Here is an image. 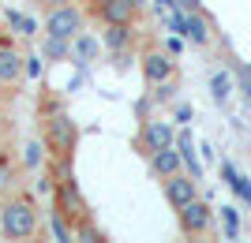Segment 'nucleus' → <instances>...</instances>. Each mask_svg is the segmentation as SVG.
I'll use <instances>...</instances> for the list:
<instances>
[{"mask_svg": "<svg viewBox=\"0 0 251 243\" xmlns=\"http://www.w3.org/2000/svg\"><path fill=\"white\" fill-rule=\"evenodd\" d=\"M38 232V206L30 199H8L0 206V236L11 243H26Z\"/></svg>", "mask_w": 251, "mask_h": 243, "instance_id": "nucleus-1", "label": "nucleus"}, {"mask_svg": "<svg viewBox=\"0 0 251 243\" xmlns=\"http://www.w3.org/2000/svg\"><path fill=\"white\" fill-rule=\"evenodd\" d=\"M75 142H79V127H75V120L68 116L60 105H52L49 120H45V146H49L56 157H72Z\"/></svg>", "mask_w": 251, "mask_h": 243, "instance_id": "nucleus-2", "label": "nucleus"}, {"mask_svg": "<svg viewBox=\"0 0 251 243\" xmlns=\"http://www.w3.org/2000/svg\"><path fill=\"white\" fill-rule=\"evenodd\" d=\"M52 210H60L64 217L72 224H79L86 217V202H83V191H79V183H75V176L68 172V165H64L60 180H56V191H52Z\"/></svg>", "mask_w": 251, "mask_h": 243, "instance_id": "nucleus-3", "label": "nucleus"}, {"mask_svg": "<svg viewBox=\"0 0 251 243\" xmlns=\"http://www.w3.org/2000/svg\"><path fill=\"white\" fill-rule=\"evenodd\" d=\"M45 34H52V38H68L72 42L75 34H83V8L79 4H56V8H49V15H45Z\"/></svg>", "mask_w": 251, "mask_h": 243, "instance_id": "nucleus-4", "label": "nucleus"}, {"mask_svg": "<svg viewBox=\"0 0 251 243\" xmlns=\"http://www.w3.org/2000/svg\"><path fill=\"white\" fill-rule=\"evenodd\" d=\"M135 146L139 154H157V150H169V146H176V127L169 124V120H147L143 124V131H139L135 138Z\"/></svg>", "mask_w": 251, "mask_h": 243, "instance_id": "nucleus-5", "label": "nucleus"}, {"mask_svg": "<svg viewBox=\"0 0 251 243\" xmlns=\"http://www.w3.org/2000/svg\"><path fill=\"white\" fill-rule=\"evenodd\" d=\"M139 71H143L147 86H161V83L173 79L176 60H173V53H165V49H150V53H143V60H139Z\"/></svg>", "mask_w": 251, "mask_h": 243, "instance_id": "nucleus-6", "label": "nucleus"}, {"mask_svg": "<svg viewBox=\"0 0 251 243\" xmlns=\"http://www.w3.org/2000/svg\"><path fill=\"white\" fill-rule=\"evenodd\" d=\"M161 191H165V202L173 206V210H184L188 202L199 199V180L188 176V172H176V176L161 180Z\"/></svg>", "mask_w": 251, "mask_h": 243, "instance_id": "nucleus-7", "label": "nucleus"}, {"mask_svg": "<svg viewBox=\"0 0 251 243\" xmlns=\"http://www.w3.org/2000/svg\"><path fill=\"white\" fill-rule=\"evenodd\" d=\"M176 221L188 236H202V232H210V224H214V210H210V202L195 199V202H188L184 210H176Z\"/></svg>", "mask_w": 251, "mask_h": 243, "instance_id": "nucleus-8", "label": "nucleus"}, {"mask_svg": "<svg viewBox=\"0 0 251 243\" xmlns=\"http://www.w3.org/2000/svg\"><path fill=\"white\" fill-rule=\"evenodd\" d=\"M94 15L105 26H131V19L139 15V8L131 0H94Z\"/></svg>", "mask_w": 251, "mask_h": 243, "instance_id": "nucleus-9", "label": "nucleus"}, {"mask_svg": "<svg viewBox=\"0 0 251 243\" xmlns=\"http://www.w3.org/2000/svg\"><path fill=\"white\" fill-rule=\"evenodd\" d=\"M26 75V56L11 42H0V86H15Z\"/></svg>", "mask_w": 251, "mask_h": 243, "instance_id": "nucleus-10", "label": "nucleus"}, {"mask_svg": "<svg viewBox=\"0 0 251 243\" xmlns=\"http://www.w3.org/2000/svg\"><path fill=\"white\" fill-rule=\"evenodd\" d=\"M180 38H188V45H210V19L202 11H180Z\"/></svg>", "mask_w": 251, "mask_h": 243, "instance_id": "nucleus-11", "label": "nucleus"}, {"mask_svg": "<svg viewBox=\"0 0 251 243\" xmlns=\"http://www.w3.org/2000/svg\"><path fill=\"white\" fill-rule=\"evenodd\" d=\"M101 42H105V53L113 60H127L131 45H135V34H131V26H105Z\"/></svg>", "mask_w": 251, "mask_h": 243, "instance_id": "nucleus-12", "label": "nucleus"}, {"mask_svg": "<svg viewBox=\"0 0 251 243\" xmlns=\"http://www.w3.org/2000/svg\"><path fill=\"white\" fill-rule=\"evenodd\" d=\"M105 53V42L98 38V34H75L72 38V64H79V67H86V64H94L98 56Z\"/></svg>", "mask_w": 251, "mask_h": 243, "instance_id": "nucleus-13", "label": "nucleus"}, {"mask_svg": "<svg viewBox=\"0 0 251 243\" xmlns=\"http://www.w3.org/2000/svg\"><path fill=\"white\" fill-rule=\"evenodd\" d=\"M147 165H150V172H154L157 180H169V176H176V172L184 169V157H180V150H176V146H169V150H157V154H150Z\"/></svg>", "mask_w": 251, "mask_h": 243, "instance_id": "nucleus-14", "label": "nucleus"}, {"mask_svg": "<svg viewBox=\"0 0 251 243\" xmlns=\"http://www.w3.org/2000/svg\"><path fill=\"white\" fill-rule=\"evenodd\" d=\"M42 56L49 64L72 60V42H68V38H52V34H45V38H42Z\"/></svg>", "mask_w": 251, "mask_h": 243, "instance_id": "nucleus-15", "label": "nucleus"}, {"mask_svg": "<svg viewBox=\"0 0 251 243\" xmlns=\"http://www.w3.org/2000/svg\"><path fill=\"white\" fill-rule=\"evenodd\" d=\"M4 22H8L19 38H34V34H38V19H34V15H23L19 8H8V11H4Z\"/></svg>", "mask_w": 251, "mask_h": 243, "instance_id": "nucleus-16", "label": "nucleus"}, {"mask_svg": "<svg viewBox=\"0 0 251 243\" xmlns=\"http://www.w3.org/2000/svg\"><path fill=\"white\" fill-rule=\"evenodd\" d=\"M49 232L56 243H75V224L64 217L60 210H49Z\"/></svg>", "mask_w": 251, "mask_h": 243, "instance_id": "nucleus-17", "label": "nucleus"}, {"mask_svg": "<svg viewBox=\"0 0 251 243\" xmlns=\"http://www.w3.org/2000/svg\"><path fill=\"white\" fill-rule=\"evenodd\" d=\"M229 94H232V75L221 67V71L210 75V97L214 101H229Z\"/></svg>", "mask_w": 251, "mask_h": 243, "instance_id": "nucleus-18", "label": "nucleus"}, {"mask_svg": "<svg viewBox=\"0 0 251 243\" xmlns=\"http://www.w3.org/2000/svg\"><path fill=\"white\" fill-rule=\"evenodd\" d=\"M221 232H225V240H240V213H236V206H221Z\"/></svg>", "mask_w": 251, "mask_h": 243, "instance_id": "nucleus-19", "label": "nucleus"}, {"mask_svg": "<svg viewBox=\"0 0 251 243\" xmlns=\"http://www.w3.org/2000/svg\"><path fill=\"white\" fill-rule=\"evenodd\" d=\"M75 243H105V236L98 232V224L90 217H83V221L75 224Z\"/></svg>", "mask_w": 251, "mask_h": 243, "instance_id": "nucleus-20", "label": "nucleus"}, {"mask_svg": "<svg viewBox=\"0 0 251 243\" xmlns=\"http://www.w3.org/2000/svg\"><path fill=\"white\" fill-rule=\"evenodd\" d=\"M23 165H26L30 172L42 169V142H38V138H30V142L23 146Z\"/></svg>", "mask_w": 251, "mask_h": 243, "instance_id": "nucleus-21", "label": "nucleus"}, {"mask_svg": "<svg viewBox=\"0 0 251 243\" xmlns=\"http://www.w3.org/2000/svg\"><path fill=\"white\" fill-rule=\"evenodd\" d=\"M11 183H15V165H11L8 154H0V195H8Z\"/></svg>", "mask_w": 251, "mask_h": 243, "instance_id": "nucleus-22", "label": "nucleus"}, {"mask_svg": "<svg viewBox=\"0 0 251 243\" xmlns=\"http://www.w3.org/2000/svg\"><path fill=\"white\" fill-rule=\"evenodd\" d=\"M173 120H176L180 127H188L191 120H195V109H191L188 101H176V105H173Z\"/></svg>", "mask_w": 251, "mask_h": 243, "instance_id": "nucleus-23", "label": "nucleus"}, {"mask_svg": "<svg viewBox=\"0 0 251 243\" xmlns=\"http://www.w3.org/2000/svg\"><path fill=\"white\" fill-rule=\"evenodd\" d=\"M232 195L251 206V176H244V172H240V176H236V183H232Z\"/></svg>", "mask_w": 251, "mask_h": 243, "instance_id": "nucleus-24", "label": "nucleus"}, {"mask_svg": "<svg viewBox=\"0 0 251 243\" xmlns=\"http://www.w3.org/2000/svg\"><path fill=\"white\" fill-rule=\"evenodd\" d=\"M42 67H45V56L42 53L26 56V79H30V83H34V79H42Z\"/></svg>", "mask_w": 251, "mask_h": 243, "instance_id": "nucleus-25", "label": "nucleus"}, {"mask_svg": "<svg viewBox=\"0 0 251 243\" xmlns=\"http://www.w3.org/2000/svg\"><path fill=\"white\" fill-rule=\"evenodd\" d=\"M173 94H176V83H173V79L161 83V86H150V97H154V101H173Z\"/></svg>", "mask_w": 251, "mask_h": 243, "instance_id": "nucleus-26", "label": "nucleus"}, {"mask_svg": "<svg viewBox=\"0 0 251 243\" xmlns=\"http://www.w3.org/2000/svg\"><path fill=\"white\" fill-rule=\"evenodd\" d=\"M184 45H188V38H180V34H165V53L180 56V53H184Z\"/></svg>", "mask_w": 251, "mask_h": 243, "instance_id": "nucleus-27", "label": "nucleus"}, {"mask_svg": "<svg viewBox=\"0 0 251 243\" xmlns=\"http://www.w3.org/2000/svg\"><path fill=\"white\" fill-rule=\"evenodd\" d=\"M236 75H240V90H244V97L251 101V64H240V67H236Z\"/></svg>", "mask_w": 251, "mask_h": 243, "instance_id": "nucleus-28", "label": "nucleus"}, {"mask_svg": "<svg viewBox=\"0 0 251 243\" xmlns=\"http://www.w3.org/2000/svg\"><path fill=\"white\" fill-rule=\"evenodd\" d=\"M236 176H240V172H236V165H232V161H221V180L232 187V183H236Z\"/></svg>", "mask_w": 251, "mask_h": 243, "instance_id": "nucleus-29", "label": "nucleus"}, {"mask_svg": "<svg viewBox=\"0 0 251 243\" xmlns=\"http://www.w3.org/2000/svg\"><path fill=\"white\" fill-rule=\"evenodd\" d=\"M180 4L176 0H154V11H157V19H161V15H169V11H176Z\"/></svg>", "mask_w": 251, "mask_h": 243, "instance_id": "nucleus-30", "label": "nucleus"}, {"mask_svg": "<svg viewBox=\"0 0 251 243\" xmlns=\"http://www.w3.org/2000/svg\"><path fill=\"white\" fill-rule=\"evenodd\" d=\"M184 11H202V0H176Z\"/></svg>", "mask_w": 251, "mask_h": 243, "instance_id": "nucleus-31", "label": "nucleus"}, {"mask_svg": "<svg viewBox=\"0 0 251 243\" xmlns=\"http://www.w3.org/2000/svg\"><path fill=\"white\" fill-rule=\"evenodd\" d=\"M45 4H49V8H56V4H72V0H45Z\"/></svg>", "mask_w": 251, "mask_h": 243, "instance_id": "nucleus-32", "label": "nucleus"}, {"mask_svg": "<svg viewBox=\"0 0 251 243\" xmlns=\"http://www.w3.org/2000/svg\"><path fill=\"white\" fill-rule=\"evenodd\" d=\"M188 243H210V240H199V236H191V240Z\"/></svg>", "mask_w": 251, "mask_h": 243, "instance_id": "nucleus-33", "label": "nucleus"}, {"mask_svg": "<svg viewBox=\"0 0 251 243\" xmlns=\"http://www.w3.org/2000/svg\"><path fill=\"white\" fill-rule=\"evenodd\" d=\"M131 4H135V8H147V0H131Z\"/></svg>", "mask_w": 251, "mask_h": 243, "instance_id": "nucleus-34", "label": "nucleus"}, {"mask_svg": "<svg viewBox=\"0 0 251 243\" xmlns=\"http://www.w3.org/2000/svg\"><path fill=\"white\" fill-rule=\"evenodd\" d=\"M0 22H4V15H0Z\"/></svg>", "mask_w": 251, "mask_h": 243, "instance_id": "nucleus-35", "label": "nucleus"}, {"mask_svg": "<svg viewBox=\"0 0 251 243\" xmlns=\"http://www.w3.org/2000/svg\"><path fill=\"white\" fill-rule=\"evenodd\" d=\"M236 243H240V240H236Z\"/></svg>", "mask_w": 251, "mask_h": 243, "instance_id": "nucleus-36", "label": "nucleus"}]
</instances>
